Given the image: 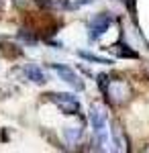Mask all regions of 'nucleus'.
Instances as JSON below:
<instances>
[{"mask_svg": "<svg viewBox=\"0 0 149 153\" xmlns=\"http://www.w3.org/2000/svg\"><path fill=\"white\" fill-rule=\"evenodd\" d=\"M102 94L106 96V100H108L110 104L123 106V104H127V102L131 100L133 90H131L129 82H125V80H110L108 86H106V90H104Z\"/></svg>", "mask_w": 149, "mask_h": 153, "instance_id": "nucleus-1", "label": "nucleus"}, {"mask_svg": "<svg viewBox=\"0 0 149 153\" xmlns=\"http://www.w3.org/2000/svg\"><path fill=\"white\" fill-rule=\"evenodd\" d=\"M49 100L53 104H57V108L63 112V114H78L80 112V102L74 94H68V92H49Z\"/></svg>", "mask_w": 149, "mask_h": 153, "instance_id": "nucleus-2", "label": "nucleus"}, {"mask_svg": "<svg viewBox=\"0 0 149 153\" xmlns=\"http://www.w3.org/2000/svg\"><path fill=\"white\" fill-rule=\"evenodd\" d=\"M51 70L57 71L59 78H61L66 84H69L74 90H84V82H82V78L72 70V68H68V65H59V63H51Z\"/></svg>", "mask_w": 149, "mask_h": 153, "instance_id": "nucleus-3", "label": "nucleus"}, {"mask_svg": "<svg viewBox=\"0 0 149 153\" xmlns=\"http://www.w3.org/2000/svg\"><path fill=\"white\" fill-rule=\"evenodd\" d=\"M108 27H110V16H108L106 12L94 14L90 21H88V31H90V39H98L100 35H104Z\"/></svg>", "mask_w": 149, "mask_h": 153, "instance_id": "nucleus-4", "label": "nucleus"}, {"mask_svg": "<svg viewBox=\"0 0 149 153\" xmlns=\"http://www.w3.org/2000/svg\"><path fill=\"white\" fill-rule=\"evenodd\" d=\"M106 110H104L100 104H92L90 108V123L92 127H94V131L96 129H104V125H106Z\"/></svg>", "mask_w": 149, "mask_h": 153, "instance_id": "nucleus-5", "label": "nucleus"}, {"mask_svg": "<svg viewBox=\"0 0 149 153\" xmlns=\"http://www.w3.org/2000/svg\"><path fill=\"white\" fill-rule=\"evenodd\" d=\"M25 74H27V78L35 84H45L47 82L45 74L41 71V68H37V65H27V68H25Z\"/></svg>", "mask_w": 149, "mask_h": 153, "instance_id": "nucleus-6", "label": "nucleus"}, {"mask_svg": "<svg viewBox=\"0 0 149 153\" xmlns=\"http://www.w3.org/2000/svg\"><path fill=\"white\" fill-rule=\"evenodd\" d=\"M112 53L118 55V57H133V59H137V53H135L133 49H127V45H123V43L112 45Z\"/></svg>", "mask_w": 149, "mask_h": 153, "instance_id": "nucleus-7", "label": "nucleus"}, {"mask_svg": "<svg viewBox=\"0 0 149 153\" xmlns=\"http://www.w3.org/2000/svg\"><path fill=\"white\" fill-rule=\"evenodd\" d=\"M112 139H115V143L118 145V149H127L125 145H127V139H125V135H123V129H121V125H112Z\"/></svg>", "mask_w": 149, "mask_h": 153, "instance_id": "nucleus-8", "label": "nucleus"}, {"mask_svg": "<svg viewBox=\"0 0 149 153\" xmlns=\"http://www.w3.org/2000/svg\"><path fill=\"white\" fill-rule=\"evenodd\" d=\"M63 137H66L68 143H76L82 137V129L80 127H68V129L63 131Z\"/></svg>", "mask_w": 149, "mask_h": 153, "instance_id": "nucleus-9", "label": "nucleus"}, {"mask_svg": "<svg viewBox=\"0 0 149 153\" xmlns=\"http://www.w3.org/2000/svg\"><path fill=\"white\" fill-rule=\"evenodd\" d=\"M78 55L84 59H88V61H96V63H110V59H104V57H98V55H92L88 51H78Z\"/></svg>", "mask_w": 149, "mask_h": 153, "instance_id": "nucleus-10", "label": "nucleus"}, {"mask_svg": "<svg viewBox=\"0 0 149 153\" xmlns=\"http://www.w3.org/2000/svg\"><path fill=\"white\" fill-rule=\"evenodd\" d=\"M96 82H98V88L104 92V90H106V86H108V82H110V76H108V74H100Z\"/></svg>", "mask_w": 149, "mask_h": 153, "instance_id": "nucleus-11", "label": "nucleus"}, {"mask_svg": "<svg viewBox=\"0 0 149 153\" xmlns=\"http://www.w3.org/2000/svg\"><path fill=\"white\" fill-rule=\"evenodd\" d=\"M0 8H2V2H0Z\"/></svg>", "mask_w": 149, "mask_h": 153, "instance_id": "nucleus-12", "label": "nucleus"}]
</instances>
